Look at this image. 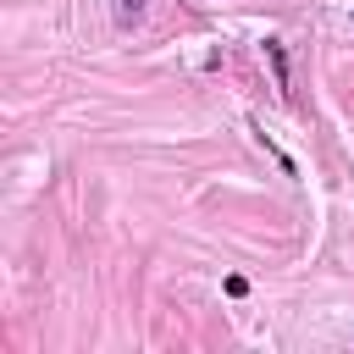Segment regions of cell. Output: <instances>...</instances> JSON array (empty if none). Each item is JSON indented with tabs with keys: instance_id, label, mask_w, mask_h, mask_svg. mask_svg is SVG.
I'll return each mask as SVG.
<instances>
[{
	"instance_id": "1",
	"label": "cell",
	"mask_w": 354,
	"mask_h": 354,
	"mask_svg": "<svg viewBox=\"0 0 354 354\" xmlns=\"http://www.w3.org/2000/svg\"><path fill=\"white\" fill-rule=\"evenodd\" d=\"M266 55L277 66V88H288V55H282V44H266Z\"/></svg>"
},
{
	"instance_id": "2",
	"label": "cell",
	"mask_w": 354,
	"mask_h": 354,
	"mask_svg": "<svg viewBox=\"0 0 354 354\" xmlns=\"http://www.w3.org/2000/svg\"><path fill=\"white\" fill-rule=\"evenodd\" d=\"M138 11H144V0H116V17L122 22H138Z\"/></svg>"
},
{
	"instance_id": "3",
	"label": "cell",
	"mask_w": 354,
	"mask_h": 354,
	"mask_svg": "<svg viewBox=\"0 0 354 354\" xmlns=\"http://www.w3.org/2000/svg\"><path fill=\"white\" fill-rule=\"evenodd\" d=\"M227 293H232V299H243V293H249V277H238V271H232V277H227Z\"/></svg>"
}]
</instances>
